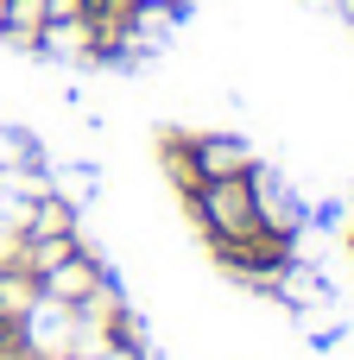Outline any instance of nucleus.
<instances>
[{
	"label": "nucleus",
	"instance_id": "2",
	"mask_svg": "<svg viewBox=\"0 0 354 360\" xmlns=\"http://www.w3.org/2000/svg\"><path fill=\"white\" fill-rule=\"evenodd\" d=\"M190 165H196V177H234V171H253L247 146H234V139H190Z\"/></svg>",
	"mask_w": 354,
	"mask_h": 360
},
{
	"label": "nucleus",
	"instance_id": "3",
	"mask_svg": "<svg viewBox=\"0 0 354 360\" xmlns=\"http://www.w3.org/2000/svg\"><path fill=\"white\" fill-rule=\"evenodd\" d=\"M127 13H165L171 19V13H184V0H127Z\"/></svg>",
	"mask_w": 354,
	"mask_h": 360
},
{
	"label": "nucleus",
	"instance_id": "1",
	"mask_svg": "<svg viewBox=\"0 0 354 360\" xmlns=\"http://www.w3.org/2000/svg\"><path fill=\"white\" fill-rule=\"evenodd\" d=\"M196 221L209 228V240H234L260 221V171H234V177H203L190 190Z\"/></svg>",
	"mask_w": 354,
	"mask_h": 360
}]
</instances>
